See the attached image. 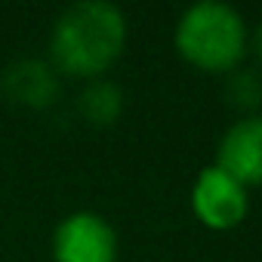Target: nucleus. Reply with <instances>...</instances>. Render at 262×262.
I'll use <instances>...</instances> for the list:
<instances>
[{
  "label": "nucleus",
  "instance_id": "obj_1",
  "mask_svg": "<svg viewBox=\"0 0 262 262\" xmlns=\"http://www.w3.org/2000/svg\"><path fill=\"white\" fill-rule=\"evenodd\" d=\"M126 16L108 0H83L68 7L50 31V65L59 77L99 80L126 50Z\"/></svg>",
  "mask_w": 262,
  "mask_h": 262
},
{
  "label": "nucleus",
  "instance_id": "obj_2",
  "mask_svg": "<svg viewBox=\"0 0 262 262\" xmlns=\"http://www.w3.org/2000/svg\"><path fill=\"white\" fill-rule=\"evenodd\" d=\"M173 43L191 68L228 77L247 59L250 28L234 7L204 0L179 16Z\"/></svg>",
  "mask_w": 262,
  "mask_h": 262
},
{
  "label": "nucleus",
  "instance_id": "obj_3",
  "mask_svg": "<svg viewBox=\"0 0 262 262\" xmlns=\"http://www.w3.org/2000/svg\"><path fill=\"white\" fill-rule=\"evenodd\" d=\"M191 213L210 231H231L250 213V188L210 164L198 173L191 185Z\"/></svg>",
  "mask_w": 262,
  "mask_h": 262
},
{
  "label": "nucleus",
  "instance_id": "obj_4",
  "mask_svg": "<svg viewBox=\"0 0 262 262\" xmlns=\"http://www.w3.org/2000/svg\"><path fill=\"white\" fill-rule=\"evenodd\" d=\"M53 262H117V234L93 210L68 213L53 231Z\"/></svg>",
  "mask_w": 262,
  "mask_h": 262
},
{
  "label": "nucleus",
  "instance_id": "obj_5",
  "mask_svg": "<svg viewBox=\"0 0 262 262\" xmlns=\"http://www.w3.org/2000/svg\"><path fill=\"white\" fill-rule=\"evenodd\" d=\"M213 164L234 176L244 188L262 185V114H244L225 129Z\"/></svg>",
  "mask_w": 262,
  "mask_h": 262
},
{
  "label": "nucleus",
  "instance_id": "obj_6",
  "mask_svg": "<svg viewBox=\"0 0 262 262\" xmlns=\"http://www.w3.org/2000/svg\"><path fill=\"white\" fill-rule=\"evenodd\" d=\"M0 90L19 108L43 111L59 96V71L47 59H19L4 71Z\"/></svg>",
  "mask_w": 262,
  "mask_h": 262
},
{
  "label": "nucleus",
  "instance_id": "obj_7",
  "mask_svg": "<svg viewBox=\"0 0 262 262\" xmlns=\"http://www.w3.org/2000/svg\"><path fill=\"white\" fill-rule=\"evenodd\" d=\"M77 111L90 126H111L123 114V93L108 77L86 80L77 96Z\"/></svg>",
  "mask_w": 262,
  "mask_h": 262
},
{
  "label": "nucleus",
  "instance_id": "obj_8",
  "mask_svg": "<svg viewBox=\"0 0 262 262\" xmlns=\"http://www.w3.org/2000/svg\"><path fill=\"white\" fill-rule=\"evenodd\" d=\"M225 99L234 108H241L247 114H256V108L262 105V77H259V71H253V68L250 71L247 68L231 71L228 80H225Z\"/></svg>",
  "mask_w": 262,
  "mask_h": 262
},
{
  "label": "nucleus",
  "instance_id": "obj_9",
  "mask_svg": "<svg viewBox=\"0 0 262 262\" xmlns=\"http://www.w3.org/2000/svg\"><path fill=\"white\" fill-rule=\"evenodd\" d=\"M250 50H253V56H256V62L262 65V22L253 28V34H250Z\"/></svg>",
  "mask_w": 262,
  "mask_h": 262
}]
</instances>
